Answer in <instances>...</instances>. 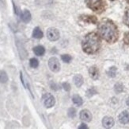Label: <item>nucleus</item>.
<instances>
[{
    "label": "nucleus",
    "mask_w": 129,
    "mask_h": 129,
    "mask_svg": "<svg viewBox=\"0 0 129 129\" xmlns=\"http://www.w3.org/2000/svg\"><path fill=\"white\" fill-rule=\"evenodd\" d=\"M114 89L116 93H120L121 92H123V90H124V86H123L122 84L117 83L114 87Z\"/></svg>",
    "instance_id": "6ab92c4d"
},
{
    "label": "nucleus",
    "mask_w": 129,
    "mask_h": 129,
    "mask_svg": "<svg viewBox=\"0 0 129 129\" xmlns=\"http://www.w3.org/2000/svg\"><path fill=\"white\" fill-rule=\"evenodd\" d=\"M100 38L95 33H88L83 38L82 43L83 51L89 54L96 53L100 48Z\"/></svg>",
    "instance_id": "f03ea898"
},
{
    "label": "nucleus",
    "mask_w": 129,
    "mask_h": 129,
    "mask_svg": "<svg viewBox=\"0 0 129 129\" xmlns=\"http://www.w3.org/2000/svg\"><path fill=\"white\" fill-rule=\"evenodd\" d=\"M88 7L94 11H98L102 7V0H87Z\"/></svg>",
    "instance_id": "423d86ee"
},
{
    "label": "nucleus",
    "mask_w": 129,
    "mask_h": 129,
    "mask_svg": "<svg viewBox=\"0 0 129 129\" xmlns=\"http://www.w3.org/2000/svg\"><path fill=\"white\" fill-rule=\"evenodd\" d=\"M127 2H128V3H129V0H127Z\"/></svg>",
    "instance_id": "cd10ccee"
},
{
    "label": "nucleus",
    "mask_w": 129,
    "mask_h": 129,
    "mask_svg": "<svg viewBox=\"0 0 129 129\" xmlns=\"http://www.w3.org/2000/svg\"><path fill=\"white\" fill-rule=\"evenodd\" d=\"M89 76L93 80H98V77H99V71L97 67L95 66H92L89 68Z\"/></svg>",
    "instance_id": "9d476101"
},
{
    "label": "nucleus",
    "mask_w": 129,
    "mask_h": 129,
    "mask_svg": "<svg viewBox=\"0 0 129 129\" xmlns=\"http://www.w3.org/2000/svg\"><path fill=\"white\" fill-rule=\"evenodd\" d=\"M67 114L68 116L71 117V118H73V117H75L76 116V110L73 108H71L68 109V112H67Z\"/></svg>",
    "instance_id": "4be33fe9"
},
{
    "label": "nucleus",
    "mask_w": 129,
    "mask_h": 129,
    "mask_svg": "<svg viewBox=\"0 0 129 129\" xmlns=\"http://www.w3.org/2000/svg\"><path fill=\"white\" fill-rule=\"evenodd\" d=\"M33 37L37 39H41L43 38V32L40 27H35L33 31Z\"/></svg>",
    "instance_id": "f8f14e48"
},
{
    "label": "nucleus",
    "mask_w": 129,
    "mask_h": 129,
    "mask_svg": "<svg viewBox=\"0 0 129 129\" xmlns=\"http://www.w3.org/2000/svg\"><path fill=\"white\" fill-rule=\"evenodd\" d=\"M119 121L123 124H126L129 123V113L127 111L122 112L119 116Z\"/></svg>",
    "instance_id": "6e6552de"
},
{
    "label": "nucleus",
    "mask_w": 129,
    "mask_h": 129,
    "mask_svg": "<svg viewBox=\"0 0 129 129\" xmlns=\"http://www.w3.org/2000/svg\"><path fill=\"white\" fill-rule=\"evenodd\" d=\"M102 124L106 128H110L114 125V120L112 117L105 116L102 120Z\"/></svg>",
    "instance_id": "1a4fd4ad"
},
{
    "label": "nucleus",
    "mask_w": 129,
    "mask_h": 129,
    "mask_svg": "<svg viewBox=\"0 0 129 129\" xmlns=\"http://www.w3.org/2000/svg\"><path fill=\"white\" fill-rule=\"evenodd\" d=\"M72 101L77 106H81L83 103V100H82V97L80 96H78V95H74V96H73Z\"/></svg>",
    "instance_id": "2eb2a0df"
},
{
    "label": "nucleus",
    "mask_w": 129,
    "mask_h": 129,
    "mask_svg": "<svg viewBox=\"0 0 129 129\" xmlns=\"http://www.w3.org/2000/svg\"><path fill=\"white\" fill-rule=\"evenodd\" d=\"M124 42H125V43H127V44H128L129 45V32L128 33H125V35H124Z\"/></svg>",
    "instance_id": "393cba45"
},
{
    "label": "nucleus",
    "mask_w": 129,
    "mask_h": 129,
    "mask_svg": "<svg viewBox=\"0 0 129 129\" xmlns=\"http://www.w3.org/2000/svg\"><path fill=\"white\" fill-rule=\"evenodd\" d=\"M127 105L129 107V97L127 98Z\"/></svg>",
    "instance_id": "bb28decb"
},
{
    "label": "nucleus",
    "mask_w": 129,
    "mask_h": 129,
    "mask_svg": "<svg viewBox=\"0 0 129 129\" xmlns=\"http://www.w3.org/2000/svg\"><path fill=\"white\" fill-rule=\"evenodd\" d=\"M42 102L44 105V107L47 108H50L55 105V100L52 94L45 93V94H44L42 97Z\"/></svg>",
    "instance_id": "7ed1b4c3"
},
{
    "label": "nucleus",
    "mask_w": 129,
    "mask_h": 129,
    "mask_svg": "<svg viewBox=\"0 0 129 129\" xmlns=\"http://www.w3.org/2000/svg\"><path fill=\"white\" fill-rule=\"evenodd\" d=\"M21 19L25 23H28L31 20V14L28 10H25L23 12H22L21 15Z\"/></svg>",
    "instance_id": "9b49d317"
},
{
    "label": "nucleus",
    "mask_w": 129,
    "mask_h": 129,
    "mask_svg": "<svg viewBox=\"0 0 129 129\" xmlns=\"http://www.w3.org/2000/svg\"><path fill=\"white\" fill-rule=\"evenodd\" d=\"M116 72H117L116 68L115 66H113V67H111V68L108 70L107 74L110 77H115L116 75Z\"/></svg>",
    "instance_id": "f3484780"
},
{
    "label": "nucleus",
    "mask_w": 129,
    "mask_h": 129,
    "mask_svg": "<svg viewBox=\"0 0 129 129\" xmlns=\"http://www.w3.org/2000/svg\"><path fill=\"white\" fill-rule=\"evenodd\" d=\"M48 67L50 70L54 72H59L60 69V64H59V60L55 57L51 58L48 60Z\"/></svg>",
    "instance_id": "20e7f679"
},
{
    "label": "nucleus",
    "mask_w": 129,
    "mask_h": 129,
    "mask_svg": "<svg viewBox=\"0 0 129 129\" xmlns=\"http://www.w3.org/2000/svg\"><path fill=\"white\" fill-rule=\"evenodd\" d=\"M8 81V76L7 73L4 70L0 71V83L4 84Z\"/></svg>",
    "instance_id": "dca6fc26"
},
{
    "label": "nucleus",
    "mask_w": 129,
    "mask_h": 129,
    "mask_svg": "<svg viewBox=\"0 0 129 129\" xmlns=\"http://www.w3.org/2000/svg\"><path fill=\"white\" fill-rule=\"evenodd\" d=\"M124 23L129 27V9L126 11L124 15Z\"/></svg>",
    "instance_id": "5701e85b"
},
{
    "label": "nucleus",
    "mask_w": 129,
    "mask_h": 129,
    "mask_svg": "<svg viewBox=\"0 0 129 129\" xmlns=\"http://www.w3.org/2000/svg\"><path fill=\"white\" fill-rule=\"evenodd\" d=\"M62 87H63V88L64 89L65 91H70L71 90V85H70V84L67 83V82L63 83L62 84Z\"/></svg>",
    "instance_id": "b1692460"
},
{
    "label": "nucleus",
    "mask_w": 129,
    "mask_h": 129,
    "mask_svg": "<svg viewBox=\"0 0 129 129\" xmlns=\"http://www.w3.org/2000/svg\"><path fill=\"white\" fill-rule=\"evenodd\" d=\"M74 83L77 87H80L83 84V77L80 74H77L74 77Z\"/></svg>",
    "instance_id": "4468645a"
},
{
    "label": "nucleus",
    "mask_w": 129,
    "mask_h": 129,
    "mask_svg": "<svg viewBox=\"0 0 129 129\" xmlns=\"http://www.w3.org/2000/svg\"><path fill=\"white\" fill-rule=\"evenodd\" d=\"M61 58H62L63 61V62H65V63H69V62H71V61L72 59V58L71 57L70 55H68V54H63V55H62Z\"/></svg>",
    "instance_id": "aec40b11"
},
{
    "label": "nucleus",
    "mask_w": 129,
    "mask_h": 129,
    "mask_svg": "<svg viewBox=\"0 0 129 129\" xmlns=\"http://www.w3.org/2000/svg\"><path fill=\"white\" fill-rule=\"evenodd\" d=\"M80 119L85 122H89L92 120V115L89 110L84 109L80 113Z\"/></svg>",
    "instance_id": "0eeeda50"
},
{
    "label": "nucleus",
    "mask_w": 129,
    "mask_h": 129,
    "mask_svg": "<svg viewBox=\"0 0 129 129\" xmlns=\"http://www.w3.org/2000/svg\"><path fill=\"white\" fill-rule=\"evenodd\" d=\"M96 93H97L96 89H95L94 88H91L88 89V90L86 91V96L88 97H91L92 96H93V95L96 94Z\"/></svg>",
    "instance_id": "412c9836"
},
{
    "label": "nucleus",
    "mask_w": 129,
    "mask_h": 129,
    "mask_svg": "<svg viewBox=\"0 0 129 129\" xmlns=\"http://www.w3.org/2000/svg\"><path fill=\"white\" fill-rule=\"evenodd\" d=\"M29 65L32 68H37L39 65V61L37 58H31L29 60Z\"/></svg>",
    "instance_id": "a211bd4d"
},
{
    "label": "nucleus",
    "mask_w": 129,
    "mask_h": 129,
    "mask_svg": "<svg viewBox=\"0 0 129 129\" xmlns=\"http://www.w3.org/2000/svg\"><path fill=\"white\" fill-rule=\"evenodd\" d=\"M33 52L37 56H43L45 53V49L42 46H37L33 48Z\"/></svg>",
    "instance_id": "ddd939ff"
},
{
    "label": "nucleus",
    "mask_w": 129,
    "mask_h": 129,
    "mask_svg": "<svg viewBox=\"0 0 129 129\" xmlns=\"http://www.w3.org/2000/svg\"><path fill=\"white\" fill-rule=\"evenodd\" d=\"M98 32L101 37L109 42H113L117 38L116 27L109 20H103L100 22Z\"/></svg>",
    "instance_id": "f257e3e1"
},
{
    "label": "nucleus",
    "mask_w": 129,
    "mask_h": 129,
    "mask_svg": "<svg viewBox=\"0 0 129 129\" xmlns=\"http://www.w3.org/2000/svg\"><path fill=\"white\" fill-rule=\"evenodd\" d=\"M78 128H81V129H86V128H88V127L85 124H82L79 127H78Z\"/></svg>",
    "instance_id": "a878e982"
},
{
    "label": "nucleus",
    "mask_w": 129,
    "mask_h": 129,
    "mask_svg": "<svg viewBox=\"0 0 129 129\" xmlns=\"http://www.w3.org/2000/svg\"><path fill=\"white\" fill-rule=\"evenodd\" d=\"M47 37L52 42L57 41L59 38V32L55 28H49L47 30Z\"/></svg>",
    "instance_id": "39448f33"
}]
</instances>
